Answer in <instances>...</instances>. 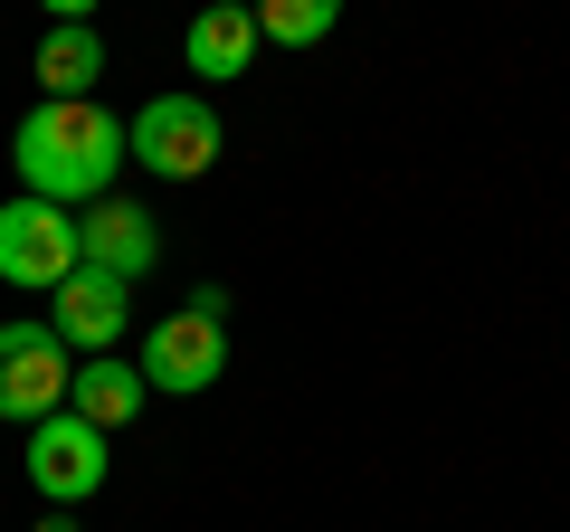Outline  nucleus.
I'll return each instance as SVG.
<instances>
[{"mask_svg":"<svg viewBox=\"0 0 570 532\" xmlns=\"http://www.w3.org/2000/svg\"><path fill=\"white\" fill-rule=\"evenodd\" d=\"M39 10H58V20H86V10H96V0H39Z\"/></svg>","mask_w":570,"mask_h":532,"instance_id":"nucleus-13","label":"nucleus"},{"mask_svg":"<svg viewBox=\"0 0 570 532\" xmlns=\"http://www.w3.org/2000/svg\"><path fill=\"white\" fill-rule=\"evenodd\" d=\"M86 266V238H77V209L67 200H10L0 209V286H29V295H58L67 276Z\"/></svg>","mask_w":570,"mask_h":532,"instance_id":"nucleus-2","label":"nucleus"},{"mask_svg":"<svg viewBox=\"0 0 570 532\" xmlns=\"http://www.w3.org/2000/svg\"><path fill=\"white\" fill-rule=\"evenodd\" d=\"M153 400V381H142V362H115V352H96V362H77V390H67V410L77 418H96L105 437L124 428V418Z\"/></svg>","mask_w":570,"mask_h":532,"instance_id":"nucleus-10","label":"nucleus"},{"mask_svg":"<svg viewBox=\"0 0 570 532\" xmlns=\"http://www.w3.org/2000/svg\"><path fill=\"white\" fill-rule=\"evenodd\" d=\"M228 10H257V0H228Z\"/></svg>","mask_w":570,"mask_h":532,"instance_id":"nucleus-15","label":"nucleus"},{"mask_svg":"<svg viewBox=\"0 0 570 532\" xmlns=\"http://www.w3.org/2000/svg\"><path fill=\"white\" fill-rule=\"evenodd\" d=\"M77 238H86V266H105V276H124V286H134L153 257H163V228H153V209H142V200H115V190L77 209Z\"/></svg>","mask_w":570,"mask_h":532,"instance_id":"nucleus-7","label":"nucleus"},{"mask_svg":"<svg viewBox=\"0 0 570 532\" xmlns=\"http://www.w3.org/2000/svg\"><path fill=\"white\" fill-rule=\"evenodd\" d=\"M219 371H228V324H219V314L181 305V314H163V324L142 333V381H153V390H171V400L209 390Z\"/></svg>","mask_w":570,"mask_h":532,"instance_id":"nucleus-5","label":"nucleus"},{"mask_svg":"<svg viewBox=\"0 0 570 532\" xmlns=\"http://www.w3.org/2000/svg\"><path fill=\"white\" fill-rule=\"evenodd\" d=\"M29 532H77V523H67V504H58V513H48V523H29Z\"/></svg>","mask_w":570,"mask_h":532,"instance_id":"nucleus-14","label":"nucleus"},{"mask_svg":"<svg viewBox=\"0 0 570 532\" xmlns=\"http://www.w3.org/2000/svg\"><path fill=\"white\" fill-rule=\"evenodd\" d=\"M29 485H39L48 504H86V494L105 485V428L77 418V410L39 418V428H29Z\"/></svg>","mask_w":570,"mask_h":532,"instance_id":"nucleus-6","label":"nucleus"},{"mask_svg":"<svg viewBox=\"0 0 570 532\" xmlns=\"http://www.w3.org/2000/svg\"><path fill=\"white\" fill-rule=\"evenodd\" d=\"M48 324L67 333V352H86V362H96V352L124 333V276H105V266H77V276L58 286V314H48Z\"/></svg>","mask_w":570,"mask_h":532,"instance_id":"nucleus-8","label":"nucleus"},{"mask_svg":"<svg viewBox=\"0 0 570 532\" xmlns=\"http://www.w3.org/2000/svg\"><path fill=\"white\" fill-rule=\"evenodd\" d=\"M124 134H134V162L153 171V181H200V171L219 162V115H209L200 96H153Z\"/></svg>","mask_w":570,"mask_h":532,"instance_id":"nucleus-4","label":"nucleus"},{"mask_svg":"<svg viewBox=\"0 0 570 532\" xmlns=\"http://www.w3.org/2000/svg\"><path fill=\"white\" fill-rule=\"evenodd\" d=\"M96 77H105V39L86 20H58L39 39V86L48 96H96Z\"/></svg>","mask_w":570,"mask_h":532,"instance_id":"nucleus-11","label":"nucleus"},{"mask_svg":"<svg viewBox=\"0 0 570 532\" xmlns=\"http://www.w3.org/2000/svg\"><path fill=\"white\" fill-rule=\"evenodd\" d=\"M67 390H77V362L58 324H0V418L39 428L67 410Z\"/></svg>","mask_w":570,"mask_h":532,"instance_id":"nucleus-3","label":"nucleus"},{"mask_svg":"<svg viewBox=\"0 0 570 532\" xmlns=\"http://www.w3.org/2000/svg\"><path fill=\"white\" fill-rule=\"evenodd\" d=\"M257 48H266L257 10H228V0H209L200 20H190L181 58H190V77H247V58H257Z\"/></svg>","mask_w":570,"mask_h":532,"instance_id":"nucleus-9","label":"nucleus"},{"mask_svg":"<svg viewBox=\"0 0 570 532\" xmlns=\"http://www.w3.org/2000/svg\"><path fill=\"white\" fill-rule=\"evenodd\" d=\"M333 20H343V0H257V29H266V48H314Z\"/></svg>","mask_w":570,"mask_h":532,"instance_id":"nucleus-12","label":"nucleus"},{"mask_svg":"<svg viewBox=\"0 0 570 532\" xmlns=\"http://www.w3.org/2000/svg\"><path fill=\"white\" fill-rule=\"evenodd\" d=\"M10 162L39 200H105L115 162H134V134L105 115L96 96H39L10 134Z\"/></svg>","mask_w":570,"mask_h":532,"instance_id":"nucleus-1","label":"nucleus"}]
</instances>
